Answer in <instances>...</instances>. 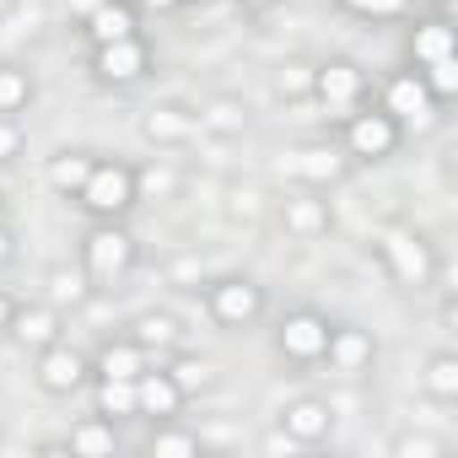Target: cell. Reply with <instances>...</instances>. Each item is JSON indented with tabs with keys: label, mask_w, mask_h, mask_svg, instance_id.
Instances as JSON below:
<instances>
[{
	"label": "cell",
	"mask_w": 458,
	"mask_h": 458,
	"mask_svg": "<svg viewBox=\"0 0 458 458\" xmlns=\"http://www.w3.org/2000/svg\"><path fill=\"white\" fill-rule=\"evenodd\" d=\"M33 98H38V81H33V71L28 65H0V114L6 119H22L28 108H33Z\"/></svg>",
	"instance_id": "25"
},
{
	"label": "cell",
	"mask_w": 458,
	"mask_h": 458,
	"mask_svg": "<svg viewBox=\"0 0 458 458\" xmlns=\"http://www.w3.org/2000/svg\"><path fill=\"white\" fill-rule=\"evenodd\" d=\"M146 135H151V140H183V135H189V119H183L178 108H151V114H146Z\"/></svg>",
	"instance_id": "31"
},
{
	"label": "cell",
	"mask_w": 458,
	"mask_h": 458,
	"mask_svg": "<svg viewBox=\"0 0 458 458\" xmlns=\"http://www.w3.org/2000/svg\"><path fill=\"white\" fill-rule=\"evenodd\" d=\"M399 146H404L399 119L383 114L372 98L340 119V151H345V162H356V167H377V162H388Z\"/></svg>",
	"instance_id": "3"
},
{
	"label": "cell",
	"mask_w": 458,
	"mask_h": 458,
	"mask_svg": "<svg viewBox=\"0 0 458 458\" xmlns=\"http://www.w3.org/2000/svg\"><path fill=\"white\" fill-rule=\"evenodd\" d=\"M324 340H329V318L318 308H292V313L276 318V356L292 361V367H318Z\"/></svg>",
	"instance_id": "9"
},
{
	"label": "cell",
	"mask_w": 458,
	"mask_h": 458,
	"mask_svg": "<svg viewBox=\"0 0 458 458\" xmlns=\"http://www.w3.org/2000/svg\"><path fill=\"white\" fill-rule=\"evenodd\" d=\"M420 6H431V12H447L453 0H410V12H420Z\"/></svg>",
	"instance_id": "39"
},
{
	"label": "cell",
	"mask_w": 458,
	"mask_h": 458,
	"mask_svg": "<svg viewBox=\"0 0 458 458\" xmlns=\"http://www.w3.org/2000/svg\"><path fill=\"white\" fill-rule=\"evenodd\" d=\"M345 151L340 146H297L292 151V173L302 178V183H313V189H324V183H340L345 178Z\"/></svg>",
	"instance_id": "22"
},
{
	"label": "cell",
	"mask_w": 458,
	"mask_h": 458,
	"mask_svg": "<svg viewBox=\"0 0 458 458\" xmlns=\"http://www.w3.org/2000/svg\"><path fill=\"white\" fill-rule=\"evenodd\" d=\"M87 44H114V38H135L140 33V6L135 0H92V12L81 17Z\"/></svg>",
	"instance_id": "15"
},
{
	"label": "cell",
	"mask_w": 458,
	"mask_h": 458,
	"mask_svg": "<svg viewBox=\"0 0 458 458\" xmlns=\"http://www.w3.org/2000/svg\"><path fill=\"white\" fill-rule=\"evenodd\" d=\"M135 6H140V17H146V12H157V17H167V12H183L178 0H135Z\"/></svg>",
	"instance_id": "37"
},
{
	"label": "cell",
	"mask_w": 458,
	"mask_h": 458,
	"mask_svg": "<svg viewBox=\"0 0 458 458\" xmlns=\"http://www.w3.org/2000/svg\"><path fill=\"white\" fill-rule=\"evenodd\" d=\"M60 329H65L60 302H22V308H17V318H12V340H17L22 351H44V345L65 340Z\"/></svg>",
	"instance_id": "17"
},
{
	"label": "cell",
	"mask_w": 458,
	"mask_h": 458,
	"mask_svg": "<svg viewBox=\"0 0 458 458\" xmlns=\"http://www.w3.org/2000/svg\"><path fill=\"white\" fill-rule=\"evenodd\" d=\"M276 92H281V98H308V92H313V65H308V60H286V65L276 71Z\"/></svg>",
	"instance_id": "30"
},
{
	"label": "cell",
	"mask_w": 458,
	"mask_h": 458,
	"mask_svg": "<svg viewBox=\"0 0 458 458\" xmlns=\"http://www.w3.org/2000/svg\"><path fill=\"white\" fill-rule=\"evenodd\" d=\"M22 146H28V130H22V119H6V114H0V167H6V162H17V157H22Z\"/></svg>",
	"instance_id": "32"
},
{
	"label": "cell",
	"mask_w": 458,
	"mask_h": 458,
	"mask_svg": "<svg viewBox=\"0 0 458 458\" xmlns=\"http://www.w3.org/2000/svg\"><path fill=\"white\" fill-rule=\"evenodd\" d=\"M33 383L49 399H76L81 388H92V356L76 351L71 340H55V345L33 351Z\"/></svg>",
	"instance_id": "8"
},
{
	"label": "cell",
	"mask_w": 458,
	"mask_h": 458,
	"mask_svg": "<svg viewBox=\"0 0 458 458\" xmlns=\"http://www.w3.org/2000/svg\"><path fill=\"white\" fill-rule=\"evenodd\" d=\"M124 335H130V340H140V345L151 351V361H167V356H173V351H183V340H189V329H183L173 313H162V308L135 313V318L124 324Z\"/></svg>",
	"instance_id": "16"
},
{
	"label": "cell",
	"mask_w": 458,
	"mask_h": 458,
	"mask_svg": "<svg viewBox=\"0 0 458 458\" xmlns=\"http://www.w3.org/2000/svg\"><path fill=\"white\" fill-rule=\"evenodd\" d=\"M205 313L216 329H254L270 313V292L254 276H221L205 286Z\"/></svg>",
	"instance_id": "4"
},
{
	"label": "cell",
	"mask_w": 458,
	"mask_h": 458,
	"mask_svg": "<svg viewBox=\"0 0 458 458\" xmlns=\"http://www.w3.org/2000/svg\"><path fill=\"white\" fill-rule=\"evenodd\" d=\"M420 81H426V92L447 108L453 98H458V55H447V60H431V65H420Z\"/></svg>",
	"instance_id": "29"
},
{
	"label": "cell",
	"mask_w": 458,
	"mask_h": 458,
	"mask_svg": "<svg viewBox=\"0 0 458 458\" xmlns=\"http://www.w3.org/2000/svg\"><path fill=\"white\" fill-rule=\"evenodd\" d=\"M92 162H98V151L65 146V151H55V157L44 162V183H49L60 199H76V194H81V183H87V173H92Z\"/></svg>",
	"instance_id": "21"
},
{
	"label": "cell",
	"mask_w": 458,
	"mask_h": 458,
	"mask_svg": "<svg viewBox=\"0 0 458 458\" xmlns=\"http://www.w3.org/2000/svg\"><path fill=\"white\" fill-rule=\"evenodd\" d=\"M87 71H92L98 87H108V92H130V87H140V81L157 71V49L146 44V33H135V38H114V44H98V49H92Z\"/></svg>",
	"instance_id": "5"
},
{
	"label": "cell",
	"mask_w": 458,
	"mask_h": 458,
	"mask_svg": "<svg viewBox=\"0 0 458 458\" xmlns=\"http://www.w3.org/2000/svg\"><path fill=\"white\" fill-rule=\"evenodd\" d=\"M372 361H377V335L372 329H361V324H329L318 367H329L335 377H361V372H372Z\"/></svg>",
	"instance_id": "12"
},
{
	"label": "cell",
	"mask_w": 458,
	"mask_h": 458,
	"mask_svg": "<svg viewBox=\"0 0 458 458\" xmlns=\"http://www.w3.org/2000/svg\"><path fill=\"white\" fill-rule=\"evenodd\" d=\"M199 431L194 426H183L178 415L173 420H151V431H146V453L151 458H199Z\"/></svg>",
	"instance_id": "23"
},
{
	"label": "cell",
	"mask_w": 458,
	"mask_h": 458,
	"mask_svg": "<svg viewBox=\"0 0 458 458\" xmlns=\"http://www.w3.org/2000/svg\"><path fill=\"white\" fill-rule=\"evenodd\" d=\"M420 388H426L437 404H453V399H458V356H453V351L426 356V367H420Z\"/></svg>",
	"instance_id": "26"
},
{
	"label": "cell",
	"mask_w": 458,
	"mask_h": 458,
	"mask_svg": "<svg viewBox=\"0 0 458 458\" xmlns=\"http://www.w3.org/2000/svg\"><path fill=\"white\" fill-rule=\"evenodd\" d=\"M335 6L356 22H404L410 17V0H335Z\"/></svg>",
	"instance_id": "28"
},
{
	"label": "cell",
	"mask_w": 458,
	"mask_h": 458,
	"mask_svg": "<svg viewBox=\"0 0 458 458\" xmlns=\"http://www.w3.org/2000/svg\"><path fill=\"white\" fill-rule=\"evenodd\" d=\"M404 55L410 65H431V60H447L458 55V22L453 12H426V17H410V33H404Z\"/></svg>",
	"instance_id": "13"
},
{
	"label": "cell",
	"mask_w": 458,
	"mask_h": 458,
	"mask_svg": "<svg viewBox=\"0 0 458 458\" xmlns=\"http://www.w3.org/2000/svg\"><path fill=\"white\" fill-rule=\"evenodd\" d=\"M276 431H281L292 447H318V442L335 437V410H329V399H318V394H297V399L281 404Z\"/></svg>",
	"instance_id": "11"
},
{
	"label": "cell",
	"mask_w": 458,
	"mask_h": 458,
	"mask_svg": "<svg viewBox=\"0 0 458 458\" xmlns=\"http://www.w3.org/2000/svg\"><path fill=\"white\" fill-rule=\"evenodd\" d=\"M394 453H399V458H437V453H442V442H437V437H399V442H394Z\"/></svg>",
	"instance_id": "33"
},
{
	"label": "cell",
	"mask_w": 458,
	"mask_h": 458,
	"mask_svg": "<svg viewBox=\"0 0 458 458\" xmlns=\"http://www.w3.org/2000/svg\"><path fill=\"white\" fill-rule=\"evenodd\" d=\"M329 119H345L351 108H361L372 98V76L351 60V55H329L313 65V92H308Z\"/></svg>",
	"instance_id": "6"
},
{
	"label": "cell",
	"mask_w": 458,
	"mask_h": 458,
	"mask_svg": "<svg viewBox=\"0 0 458 458\" xmlns=\"http://www.w3.org/2000/svg\"><path fill=\"white\" fill-rule=\"evenodd\" d=\"M92 410L108 420H140L135 415V377H92Z\"/></svg>",
	"instance_id": "24"
},
{
	"label": "cell",
	"mask_w": 458,
	"mask_h": 458,
	"mask_svg": "<svg viewBox=\"0 0 458 458\" xmlns=\"http://www.w3.org/2000/svg\"><path fill=\"white\" fill-rule=\"evenodd\" d=\"M76 205H81L87 221H124L140 205V173L130 162H119V157H98L81 194H76Z\"/></svg>",
	"instance_id": "2"
},
{
	"label": "cell",
	"mask_w": 458,
	"mask_h": 458,
	"mask_svg": "<svg viewBox=\"0 0 458 458\" xmlns=\"http://www.w3.org/2000/svg\"><path fill=\"white\" fill-rule=\"evenodd\" d=\"M0 210H6V189H0Z\"/></svg>",
	"instance_id": "40"
},
{
	"label": "cell",
	"mask_w": 458,
	"mask_h": 458,
	"mask_svg": "<svg viewBox=\"0 0 458 458\" xmlns=\"http://www.w3.org/2000/svg\"><path fill=\"white\" fill-rule=\"evenodd\" d=\"M276 6H286V0H238V12H249V17H265Z\"/></svg>",
	"instance_id": "36"
},
{
	"label": "cell",
	"mask_w": 458,
	"mask_h": 458,
	"mask_svg": "<svg viewBox=\"0 0 458 458\" xmlns=\"http://www.w3.org/2000/svg\"><path fill=\"white\" fill-rule=\"evenodd\" d=\"M377 254H383V265H388V276H394L399 286H426V281L437 276V249H431L420 233H404V226L383 233Z\"/></svg>",
	"instance_id": "10"
},
{
	"label": "cell",
	"mask_w": 458,
	"mask_h": 458,
	"mask_svg": "<svg viewBox=\"0 0 458 458\" xmlns=\"http://www.w3.org/2000/svg\"><path fill=\"white\" fill-rule=\"evenodd\" d=\"M146 367H151V351L130 335H108L92 351V377H140Z\"/></svg>",
	"instance_id": "19"
},
{
	"label": "cell",
	"mask_w": 458,
	"mask_h": 458,
	"mask_svg": "<svg viewBox=\"0 0 458 458\" xmlns=\"http://www.w3.org/2000/svg\"><path fill=\"white\" fill-rule=\"evenodd\" d=\"M119 420H108V415H81V420H71V431H65V453H76V458H114L119 453Z\"/></svg>",
	"instance_id": "20"
},
{
	"label": "cell",
	"mask_w": 458,
	"mask_h": 458,
	"mask_svg": "<svg viewBox=\"0 0 458 458\" xmlns=\"http://www.w3.org/2000/svg\"><path fill=\"white\" fill-rule=\"evenodd\" d=\"M12 259H17V233H12L6 221H0V270H6Z\"/></svg>",
	"instance_id": "35"
},
{
	"label": "cell",
	"mask_w": 458,
	"mask_h": 458,
	"mask_svg": "<svg viewBox=\"0 0 458 458\" xmlns=\"http://www.w3.org/2000/svg\"><path fill=\"white\" fill-rule=\"evenodd\" d=\"M17 308H22V302H17V297H12L6 286H0V340L12 335V318H17Z\"/></svg>",
	"instance_id": "34"
},
{
	"label": "cell",
	"mask_w": 458,
	"mask_h": 458,
	"mask_svg": "<svg viewBox=\"0 0 458 458\" xmlns=\"http://www.w3.org/2000/svg\"><path fill=\"white\" fill-rule=\"evenodd\" d=\"M140 265V238L124 221H92L81 233V281L92 292H119Z\"/></svg>",
	"instance_id": "1"
},
{
	"label": "cell",
	"mask_w": 458,
	"mask_h": 458,
	"mask_svg": "<svg viewBox=\"0 0 458 458\" xmlns=\"http://www.w3.org/2000/svg\"><path fill=\"white\" fill-rule=\"evenodd\" d=\"M377 108H383V114H394L404 135H410V130H431V124L442 119V103L426 92V81H420V71H415V65L388 71V76L377 81Z\"/></svg>",
	"instance_id": "7"
},
{
	"label": "cell",
	"mask_w": 458,
	"mask_h": 458,
	"mask_svg": "<svg viewBox=\"0 0 458 458\" xmlns=\"http://www.w3.org/2000/svg\"><path fill=\"white\" fill-rule=\"evenodd\" d=\"M281 226H286V238H297V243H318V238H329L335 210H329V199H318V194H292V199L281 205Z\"/></svg>",
	"instance_id": "18"
},
{
	"label": "cell",
	"mask_w": 458,
	"mask_h": 458,
	"mask_svg": "<svg viewBox=\"0 0 458 458\" xmlns=\"http://www.w3.org/2000/svg\"><path fill=\"white\" fill-rule=\"evenodd\" d=\"M162 367L173 372V383H178L189 399H194V394H205V388H216V367H210L205 356H183V351H173Z\"/></svg>",
	"instance_id": "27"
},
{
	"label": "cell",
	"mask_w": 458,
	"mask_h": 458,
	"mask_svg": "<svg viewBox=\"0 0 458 458\" xmlns=\"http://www.w3.org/2000/svg\"><path fill=\"white\" fill-rule=\"evenodd\" d=\"M183 404H189V394L173 383V372L162 367V361H151L140 377H135V415L151 426V420H173V415H183Z\"/></svg>",
	"instance_id": "14"
},
{
	"label": "cell",
	"mask_w": 458,
	"mask_h": 458,
	"mask_svg": "<svg viewBox=\"0 0 458 458\" xmlns=\"http://www.w3.org/2000/svg\"><path fill=\"white\" fill-rule=\"evenodd\" d=\"M183 12H210V6H221V0H178Z\"/></svg>",
	"instance_id": "38"
}]
</instances>
